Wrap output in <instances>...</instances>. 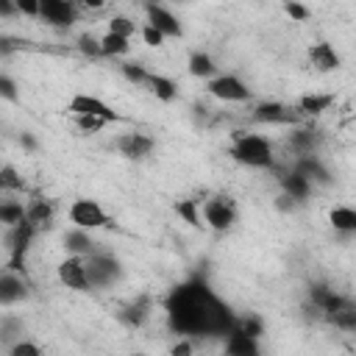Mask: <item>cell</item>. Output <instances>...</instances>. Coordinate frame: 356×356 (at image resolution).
Listing matches in <instances>:
<instances>
[{
  "mask_svg": "<svg viewBox=\"0 0 356 356\" xmlns=\"http://www.w3.org/2000/svg\"><path fill=\"white\" fill-rule=\"evenodd\" d=\"M206 89H209L211 97L225 100V103H245V100H250L248 83H242L236 75H214Z\"/></svg>",
  "mask_w": 356,
  "mask_h": 356,
  "instance_id": "8",
  "label": "cell"
},
{
  "mask_svg": "<svg viewBox=\"0 0 356 356\" xmlns=\"http://www.w3.org/2000/svg\"><path fill=\"white\" fill-rule=\"evenodd\" d=\"M22 145H25V147H36V142H33L31 134H22Z\"/></svg>",
  "mask_w": 356,
  "mask_h": 356,
  "instance_id": "45",
  "label": "cell"
},
{
  "mask_svg": "<svg viewBox=\"0 0 356 356\" xmlns=\"http://www.w3.org/2000/svg\"><path fill=\"white\" fill-rule=\"evenodd\" d=\"M78 50H81L83 56H92V58L103 56V44H100V39H95V36H89V33H83V36L78 39Z\"/></svg>",
  "mask_w": 356,
  "mask_h": 356,
  "instance_id": "34",
  "label": "cell"
},
{
  "mask_svg": "<svg viewBox=\"0 0 356 356\" xmlns=\"http://www.w3.org/2000/svg\"><path fill=\"white\" fill-rule=\"evenodd\" d=\"M145 14H147V22L153 25V28H159L164 36H181L184 33V28H181V22L175 19V14L172 11H167L161 3H150V6H145Z\"/></svg>",
  "mask_w": 356,
  "mask_h": 356,
  "instance_id": "12",
  "label": "cell"
},
{
  "mask_svg": "<svg viewBox=\"0 0 356 356\" xmlns=\"http://www.w3.org/2000/svg\"><path fill=\"white\" fill-rule=\"evenodd\" d=\"M317 134L314 131H295L292 136H289V142H292V147H295V153H312L314 150V145H317Z\"/></svg>",
  "mask_w": 356,
  "mask_h": 356,
  "instance_id": "30",
  "label": "cell"
},
{
  "mask_svg": "<svg viewBox=\"0 0 356 356\" xmlns=\"http://www.w3.org/2000/svg\"><path fill=\"white\" fill-rule=\"evenodd\" d=\"M164 39H167V36H164L159 28H153L150 22L142 28V42H145L147 47H161V44H164Z\"/></svg>",
  "mask_w": 356,
  "mask_h": 356,
  "instance_id": "37",
  "label": "cell"
},
{
  "mask_svg": "<svg viewBox=\"0 0 356 356\" xmlns=\"http://www.w3.org/2000/svg\"><path fill=\"white\" fill-rule=\"evenodd\" d=\"M0 95L6 100H17V86H14V81L8 75H0Z\"/></svg>",
  "mask_w": 356,
  "mask_h": 356,
  "instance_id": "41",
  "label": "cell"
},
{
  "mask_svg": "<svg viewBox=\"0 0 356 356\" xmlns=\"http://www.w3.org/2000/svg\"><path fill=\"white\" fill-rule=\"evenodd\" d=\"M325 320L334 323V325L342 328V331H356V306H353V303H345L342 309L331 312Z\"/></svg>",
  "mask_w": 356,
  "mask_h": 356,
  "instance_id": "27",
  "label": "cell"
},
{
  "mask_svg": "<svg viewBox=\"0 0 356 356\" xmlns=\"http://www.w3.org/2000/svg\"><path fill=\"white\" fill-rule=\"evenodd\" d=\"M225 350L234 353V356H256V353H259V342H256V337H248L245 331H239V328L234 325L231 334H228Z\"/></svg>",
  "mask_w": 356,
  "mask_h": 356,
  "instance_id": "18",
  "label": "cell"
},
{
  "mask_svg": "<svg viewBox=\"0 0 356 356\" xmlns=\"http://www.w3.org/2000/svg\"><path fill=\"white\" fill-rule=\"evenodd\" d=\"M120 72L125 75V81H131V83H145L147 81V70L142 67V64H136V61H128V64H122L120 67Z\"/></svg>",
  "mask_w": 356,
  "mask_h": 356,
  "instance_id": "33",
  "label": "cell"
},
{
  "mask_svg": "<svg viewBox=\"0 0 356 356\" xmlns=\"http://www.w3.org/2000/svg\"><path fill=\"white\" fill-rule=\"evenodd\" d=\"M39 353L42 350L33 342H17V345H11V356H39Z\"/></svg>",
  "mask_w": 356,
  "mask_h": 356,
  "instance_id": "40",
  "label": "cell"
},
{
  "mask_svg": "<svg viewBox=\"0 0 356 356\" xmlns=\"http://www.w3.org/2000/svg\"><path fill=\"white\" fill-rule=\"evenodd\" d=\"M170 353H172V356H186V353H192V342H175V345L170 348Z\"/></svg>",
  "mask_w": 356,
  "mask_h": 356,
  "instance_id": "42",
  "label": "cell"
},
{
  "mask_svg": "<svg viewBox=\"0 0 356 356\" xmlns=\"http://www.w3.org/2000/svg\"><path fill=\"white\" fill-rule=\"evenodd\" d=\"M0 11H3V17H11L14 11H19L17 8V3L14 0H0Z\"/></svg>",
  "mask_w": 356,
  "mask_h": 356,
  "instance_id": "43",
  "label": "cell"
},
{
  "mask_svg": "<svg viewBox=\"0 0 356 356\" xmlns=\"http://www.w3.org/2000/svg\"><path fill=\"white\" fill-rule=\"evenodd\" d=\"M36 231H39V228H36L31 220H22L19 225H11V228H8V234H6V248H8V253H11L8 270L17 273V270L22 267V256L28 253V248H31Z\"/></svg>",
  "mask_w": 356,
  "mask_h": 356,
  "instance_id": "5",
  "label": "cell"
},
{
  "mask_svg": "<svg viewBox=\"0 0 356 356\" xmlns=\"http://www.w3.org/2000/svg\"><path fill=\"white\" fill-rule=\"evenodd\" d=\"M70 3H72V6H83V0H70Z\"/></svg>",
  "mask_w": 356,
  "mask_h": 356,
  "instance_id": "46",
  "label": "cell"
},
{
  "mask_svg": "<svg viewBox=\"0 0 356 356\" xmlns=\"http://www.w3.org/2000/svg\"><path fill=\"white\" fill-rule=\"evenodd\" d=\"M28 220L36 225V228H50V220H53V203L44 200V197H36L28 203Z\"/></svg>",
  "mask_w": 356,
  "mask_h": 356,
  "instance_id": "22",
  "label": "cell"
},
{
  "mask_svg": "<svg viewBox=\"0 0 356 356\" xmlns=\"http://www.w3.org/2000/svg\"><path fill=\"white\" fill-rule=\"evenodd\" d=\"M22 220H28V206H22V203H14V200H6V203L0 206V222H3L6 228H11V225H19Z\"/></svg>",
  "mask_w": 356,
  "mask_h": 356,
  "instance_id": "25",
  "label": "cell"
},
{
  "mask_svg": "<svg viewBox=\"0 0 356 356\" xmlns=\"http://www.w3.org/2000/svg\"><path fill=\"white\" fill-rule=\"evenodd\" d=\"M153 145H156V142H153L147 134H136V131H134V134H122V136L117 139V150H120V156L134 159V161L150 156Z\"/></svg>",
  "mask_w": 356,
  "mask_h": 356,
  "instance_id": "13",
  "label": "cell"
},
{
  "mask_svg": "<svg viewBox=\"0 0 356 356\" xmlns=\"http://www.w3.org/2000/svg\"><path fill=\"white\" fill-rule=\"evenodd\" d=\"M108 31L131 39V36L136 33V25H134V19H128V17H122V14H120V17H111V19H108Z\"/></svg>",
  "mask_w": 356,
  "mask_h": 356,
  "instance_id": "32",
  "label": "cell"
},
{
  "mask_svg": "<svg viewBox=\"0 0 356 356\" xmlns=\"http://www.w3.org/2000/svg\"><path fill=\"white\" fill-rule=\"evenodd\" d=\"M203 222L214 231H228L236 222V206L228 195H214L203 200Z\"/></svg>",
  "mask_w": 356,
  "mask_h": 356,
  "instance_id": "4",
  "label": "cell"
},
{
  "mask_svg": "<svg viewBox=\"0 0 356 356\" xmlns=\"http://www.w3.org/2000/svg\"><path fill=\"white\" fill-rule=\"evenodd\" d=\"M0 186H3V189H22V178L17 175V170H14L11 164H6V167L0 170Z\"/></svg>",
  "mask_w": 356,
  "mask_h": 356,
  "instance_id": "36",
  "label": "cell"
},
{
  "mask_svg": "<svg viewBox=\"0 0 356 356\" xmlns=\"http://www.w3.org/2000/svg\"><path fill=\"white\" fill-rule=\"evenodd\" d=\"M331 103H334V95H303V97L298 100V108H300L303 114L317 117V114L328 111Z\"/></svg>",
  "mask_w": 356,
  "mask_h": 356,
  "instance_id": "24",
  "label": "cell"
},
{
  "mask_svg": "<svg viewBox=\"0 0 356 356\" xmlns=\"http://www.w3.org/2000/svg\"><path fill=\"white\" fill-rule=\"evenodd\" d=\"M106 122H108V120H103V117H97V114H75V125H78L83 134H95V131H100Z\"/></svg>",
  "mask_w": 356,
  "mask_h": 356,
  "instance_id": "31",
  "label": "cell"
},
{
  "mask_svg": "<svg viewBox=\"0 0 356 356\" xmlns=\"http://www.w3.org/2000/svg\"><path fill=\"white\" fill-rule=\"evenodd\" d=\"M22 295H25L22 281L14 275V270L6 267V273H3V278H0V303H3V306H11V303H17Z\"/></svg>",
  "mask_w": 356,
  "mask_h": 356,
  "instance_id": "19",
  "label": "cell"
},
{
  "mask_svg": "<svg viewBox=\"0 0 356 356\" xmlns=\"http://www.w3.org/2000/svg\"><path fill=\"white\" fill-rule=\"evenodd\" d=\"M328 222L339 234H356V209H350V206H334L328 211Z\"/></svg>",
  "mask_w": 356,
  "mask_h": 356,
  "instance_id": "20",
  "label": "cell"
},
{
  "mask_svg": "<svg viewBox=\"0 0 356 356\" xmlns=\"http://www.w3.org/2000/svg\"><path fill=\"white\" fill-rule=\"evenodd\" d=\"M281 189H284L286 195H292V197L300 203V200H306V197L312 195V181H309L300 170H289V172L281 178Z\"/></svg>",
  "mask_w": 356,
  "mask_h": 356,
  "instance_id": "17",
  "label": "cell"
},
{
  "mask_svg": "<svg viewBox=\"0 0 356 356\" xmlns=\"http://www.w3.org/2000/svg\"><path fill=\"white\" fill-rule=\"evenodd\" d=\"M309 61H312V67H317L320 72H334V70L342 67L339 53H337L334 44H328V42H314V44L309 47Z\"/></svg>",
  "mask_w": 356,
  "mask_h": 356,
  "instance_id": "14",
  "label": "cell"
},
{
  "mask_svg": "<svg viewBox=\"0 0 356 356\" xmlns=\"http://www.w3.org/2000/svg\"><path fill=\"white\" fill-rule=\"evenodd\" d=\"M70 111H72V114H97V117H103V120H108V122L122 120V117H120L111 106H106L100 97H95V95H83V92L72 95V100H70Z\"/></svg>",
  "mask_w": 356,
  "mask_h": 356,
  "instance_id": "9",
  "label": "cell"
},
{
  "mask_svg": "<svg viewBox=\"0 0 356 356\" xmlns=\"http://www.w3.org/2000/svg\"><path fill=\"white\" fill-rule=\"evenodd\" d=\"M106 0H83V8H103Z\"/></svg>",
  "mask_w": 356,
  "mask_h": 356,
  "instance_id": "44",
  "label": "cell"
},
{
  "mask_svg": "<svg viewBox=\"0 0 356 356\" xmlns=\"http://www.w3.org/2000/svg\"><path fill=\"white\" fill-rule=\"evenodd\" d=\"M147 309H150V300H147V298H142V300H136V303H131V306H125V312H122L120 317H122V320H125L128 325H134V328H139V325H142V323L147 320V314H150Z\"/></svg>",
  "mask_w": 356,
  "mask_h": 356,
  "instance_id": "28",
  "label": "cell"
},
{
  "mask_svg": "<svg viewBox=\"0 0 356 356\" xmlns=\"http://www.w3.org/2000/svg\"><path fill=\"white\" fill-rule=\"evenodd\" d=\"M58 281H61L67 289L89 292V289H92V281H89L86 256H75V253H70V256L58 264Z\"/></svg>",
  "mask_w": 356,
  "mask_h": 356,
  "instance_id": "6",
  "label": "cell"
},
{
  "mask_svg": "<svg viewBox=\"0 0 356 356\" xmlns=\"http://www.w3.org/2000/svg\"><path fill=\"white\" fill-rule=\"evenodd\" d=\"M228 153L234 156V161L253 170L273 167V145L259 134H234V145Z\"/></svg>",
  "mask_w": 356,
  "mask_h": 356,
  "instance_id": "2",
  "label": "cell"
},
{
  "mask_svg": "<svg viewBox=\"0 0 356 356\" xmlns=\"http://www.w3.org/2000/svg\"><path fill=\"white\" fill-rule=\"evenodd\" d=\"M86 267H89V281H92V289L95 286H108V284H114L120 275H122V267H120V261L114 259V256H108V253H92V256H86Z\"/></svg>",
  "mask_w": 356,
  "mask_h": 356,
  "instance_id": "7",
  "label": "cell"
},
{
  "mask_svg": "<svg viewBox=\"0 0 356 356\" xmlns=\"http://www.w3.org/2000/svg\"><path fill=\"white\" fill-rule=\"evenodd\" d=\"M186 70H189L192 78H214L217 64H214V58H211L209 53H192Z\"/></svg>",
  "mask_w": 356,
  "mask_h": 356,
  "instance_id": "23",
  "label": "cell"
},
{
  "mask_svg": "<svg viewBox=\"0 0 356 356\" xmlns=\"http://www.w3.org/2000/svg\"><path fill=\"white\" fill-rule=\"evenodd\" d=\"M295 170H300L312 184H331L328 170L323 167V161H320L314 153H303V156L295 161Z\"/></svg>",
  "mask_w": 356,
  "mask_h": 356,
  "instance_id": "15",
  "label": "cell"
},
{
  "mask_svg": "<svg viewBox=\"0 0 356 356\" xmlns=\"http://www.w3.org/2000/svg\"><path fill=\"white\" fill-rule=\"evenodd\" d=\"M284 11H286V17H289V19H295V22L309 19V8H306V6H300L298 0H286V3H284Z\"/></svg>",
  "mask_w": 356,
  "mask_h": 356,
  "instance_id": "38",
  "label": "cell"
},
{
  "mask_svg": "<svg viewBox=\"0 0 356 356\" xmlns=\"http://www.w3.org/2000/svg\"><path fill=\"white\" fill-rule=\"evenodd\" d=\"M175 214H178L186 225H192V228H200V225H203V222H200L197 200H178V203H175Z\"/></svg>",
  "mask_w": 356,
  "mask_h": 356,
  "instance_id": "29",
  "label": "cell"
},
{
  "mask_svg": "<svg viewBox=\"0 0 356 356\" xmlns=\"http://www.w3.org/2000/svg\"><path fill=\"white\" fill-rule=\"evenodd\" d=\"M253 122H261V125H286V122H295V114L284 103L267 100V103H259L253 108Z\"/></svg>",
  "mask_w": 356,
  "mask_h": 356,
  "instance_id": "11",
  "label": "cell"
},
{
  "mask_svg": "<svg viewBox=\"0 0 356 356\" xmlns=\"http://www.w3.org/2000/svg\"><path fill=\"white\" fill-rule=\"evenodd\" d=\"M39 17L53 28H70L75 19V6L70 0H42Z\"/></svg>",
  "mask_w": 356,
  "mask_h": 356,
  "instance_id": "10",
  "label": "cell"
},
{
  "mask_svg": "<svg viewBox=\"0 0 356 356\" xmlns=\"http://www.w3.org/2000/svg\"><path fill=\"white\" fill-rule=\"evenodd\" d=\"M95 245H97V242L86 234V228L72 225V231L64 234V248H67L70 253H75V256H92V253H95Z\"/></svg>",
  "mask_w": 356,
  "mask_h": 356,
  "instance_id": "16",
  "label": "cell"
},
{
  "mask_svg": "<svg viewBox=\"0 0 356 356\" xmlns=\"http://www.w3.org/2000/svg\"><path fill=\"white\" fill-rule=\"evenodd\" d=\"M167 323L175 334L184 337H211V334H231V328L236 325V317L231 314V309L200 281L192 278L186 284H178L167 300Z\"/></svg>",
  "mask_w": 356,
  "mask_h": 356,
  "instance_id": "1",
  "label": "cell"
},
{
  "mask_svg": "<svg viewBox=\"0 0 356 356\" xmlns=\"http://www.w3.org/2000/svg\"><path fill=\"white\" fill-rule=\"evenodd\" d=\"M145 83H147L150 92H153L159 100H164V103H172V100L178 97V86H175V81L167 78V75H147Z\"/></svg>",
  "mask_w": 356,
  "mask_h": 356,
  "instance_id": "21",
  "label": "cell"
},
{
  "mask_svg": "<svg viewBox=\"0 0 356 356\" xmlns=\"http://www.w3.org/2000/svg\"><path fill=\"white\" fill-rule=\"evenodd\" d=\"M142 3H145V6H150V3H159V0H142Z\"/></svg>",
  "mask_w": 356,
  "mask_h": 356,
  "instance_id": "47",
  "label": "cell"
},
{
  "mask_svg": "<svg viewBox=\"0 0 356 356\" xmlns=\"http://www.w3.org/2000/svg\"><path fill=\"white\" fill-rule=\"evenodd\" d=\"M236 328H239V331H245L248 337H256V339H259V337H261V331H264L261 320H259V317H253V314H245L242 320H236Z\"/></svg>",
  "mask_w": 356,
  "mask_h": 356,
  "instance_id": "35",
  "label": "cell"
},
{
  "mask_svg": "<svg viewBox=\"0 0 356 356\" xmlns=\"http://www.w3.org/2000/svg\"><path fill=\"white\" fill-rule=\"evenodd\" d=\"M131 39L128 36H120V33H111L106 31V36H100V44H103V56H125L131 50L128 44Z\"/></svg>",
  "mask_w": 356,
  "mask_h": 356,
  "instance_id": "26",
  "label": "cell"
},
{
  "mask_svg": "<svg viewBox=\"0 0 356 356\" xmlns=\"http://www.w3.org/2000/svg\"><path fill=\"white\" fill-rule=\"evenodd\" d=\"M19 14H28V17H39L42 14V0H14Z\"/></svg>",
  "mask_w": 356,
  "mask_h": 356,
  "instance_id": "39",
  "label": "cell"
},
{
  "mask_svg": "<svg viewBox=\"0 0 356 356\" xmlns=\"http://www.w3.org/2000/svg\"><path fill=\"white\" fill-rule=\"evenodd\" d=\"M70 222L78 225V228L95 231V228H106V225H111V217L103 211V206H100L97 200L78 197V200H72V206H70Z\"/></svg>",
  "mask_w": 356,
  "mask_h": 356,
  "instance_id": "3",
  "label": "cell"
}]
</instances>
